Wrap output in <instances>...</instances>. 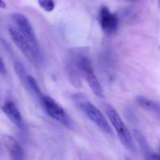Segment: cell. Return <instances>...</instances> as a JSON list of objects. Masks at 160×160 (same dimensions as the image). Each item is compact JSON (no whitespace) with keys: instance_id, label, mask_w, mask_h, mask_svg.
<instances>
[{"instance_id":"cell-1","label":"cell","mask_w":160,"mask_h":160,"mask_svg":"<svg viewBox=\"0 0 160 160\" xmlns=\"http://www.w3.org/2000/svg\"><path fill=\"white\" fill-rule=\"evenodd\" d=\"M106 112H107V115H108L112 127L115 128L116 133H117L121 142L123 143V145L130 152L136 153L137 148H136V144H135L133 136L131 135L129 129L127 128V127L122 120V118L119 115V113L117 112V111L114 108L108 106L106 109Z\"/></svg>"},{"instance_id":"cell-2","label":"cell","mask_w":160,"mask_h":160,"mask_svg":"<svg viewBox=\"0 0 160 160\" xmlns=\"http://www.w3.org/2000/svg\"><path fill=\"white\" fill-rule=\"evenodd\" d=\"M75 66L79 72H82L83 75H85V80L93 94L98 98H104L103 88L93 71L90 58L86 55H78L75 59Z\"/></svg>"},{"instance_id":"cell-3","label":"cell","mask_w":160,"mask_h":160,"mask_svg":"<svg viewBox=\"0 0 160 160\" xmlns=\"http://www.w3.org/2000/svg\"><path fill=\"white\" fill-rule=\"evenodd\" d=\"M79 107L84 112V113L87 115V117L96 127H98L103 132L112 135V129H111V127H110L108 121L107 120L105 115L102 113V112L98 108H96L89 100H85V99H83L79 103Z\"/></svg>"},{"instance_id":"cell-4","label":"cell","mask_w":160,"mask_h":160,"mask_svg":"<svg viewBox=\"0 0 160 160\" xmlns=\"http://www.w3.org/2000/svg\"><path fill=\"white\" fill-rule=\"evenodd\" d=\"M11 18L16 24V28L28 39V41L31 43L35 52L41 58V54L40 44H39L37 36L35 34V31H34L30 22L28 21V19L24 14H21V13H13L11 15Z\"/></svg>"},{"instance_id":"cell-5","label":"cell","mask_w":160,"mask_h":160,"mask_svg":"<svg viewBox=\"0 0 160 160\" xmlns=\"http://www.w3.org/2000/svg\"><path fill=\"white\" fill-rule=\"evenodd\" d=\"M41 103L42 105V108L44 112L54 120L58 121V123L62 124L63 126L70 128L71 122L70 119L64 111V109L51 97L43 95L41 98L40 99Z\"/></svg>"},{"instance_id":"cell-6","label":"cell","mask_w":160,"mask_h":160,"mask_svg":"<svg viewBox=\"0 0 160 160\" xmlns=\"http://www.w3.org/2000/svg\"><path fill=\"white\" fill-rule=\"evenodd\" d=\"M8 33L13 43L17 46V48L21 51V52L25 56L27 60L32 63H36L38 60H40V57L35 52L31 43L17 28L9 27Z\"/></svg>"},{"instance_id":"cell-7","label":"cell","mask_w":160,"mask_h":160,"mask_svg":"<svg viewBox=\"0 0 160 160\" xmlns=\"http://www.w3.org/2000/svg\"><path fill=\"white\" fill-rule=\"evenodd\" d=\"M99 22L102 30L108 35L114 34L119 26V19L117 15L112 13L106 6H103L100 8Z\"/></svg>"},{"instance_id":"cell-8","label":"cell","mask_w":160,"mask_h":160,"mask_svg":"<svg viewBox=\"0 0 160 160\" xmlns=\"http://www.w3.org/2000/svg\"><path fill=\"white\" fill-rule=\"evenodd\" d=\"M2 142L12 159L21 160L24 158V150L13 137L9 135H4Z\"/></svg>"},{"instance_id":"cell-9","label":"cell","mask_w":160,"mask_h":160,"mask_svg":"<svg viewBox=\"0 0 160 160\" xmlns=\"http://www.w3.org/2000/svg\"><path fill=\"white\" fill-rule=\"evenodd\" d=\"M2 111L6 114V116L19 128H24V121L21 115L20 111L17 106L12 101H7L2 106Z\"/></svg>"},{"instance_id":"cell-10","label":"cell","mask_w":160,"mask_h":160,"mask_svg":"<svg viewBox=\"0 0 160 160\" xmlns=\"http://www.w3.org/2000/svg\"><path fill=\"white\" fill-rule=\"evenodd\" d=\"M136 102L142 109L153 112L160 120V103L147 98L143 96H139L136 98Z\"/></svg>"},{"instance_id":"cell-11","label":"cell","mask_w":160,"mask_h":160,"mask_svg":"<svg viewBox=\"0 0 160 160\" xmlns=\"http://www.w3.org/2000/svg\"><path fill=\"white\" fill-rule=\"evenodd\" d=\"M133 134H134V137H135L137 142H138L139 145L141 146V149L142 152L146 155V158H149L150 156H151L153 153H152L151 150L149 149V146H148V143H147V142H146V139H145L144 136H143L140 131H138L137 129H135V130L133 131Z\"/></svg>"},{"instance_id":"cell-12","label":"cell","mask_w":160,"mask_h":160,"mask_svg":"<svg viewBox=\"0 0 160 160\" xmlns=\"http://www.w3.org/2000/svg\"><path fill=\"white\" fill-rule=\"evenodd\" d=\"M26 83H27V89L32 91V93L34 95H36V97L39 99H41V97L43 96V94H42V92H41V90L37 81L34 79L33 76L27 74V76H26Z\"/></svg>"},{"instance_id":"cell-13","label":"cell","mask_w":160,"mask_h":160,"mask_svg":"<svg viewBox=\"0 0 160 160\" xmlns=\"http://www.w3.org/2000/svg\"><path fill=\"white\" fill-rule=\"evenodd\" d=\"M14 70L17 74V76L19 77L20 81L22 82L23 85L27 88V83H26V72H25V69L24 68V66L20 63V62H15L14 63Z\"/></svg>"},{"instance_id":"cell-14","label":"cell","mask_w":160,"mask_h":160,"mask_svg":"<svg viewBox=\"0 0 160 160\" xmlns=\"http://www.w3.org/2000/svg\"><path fill=\"white\" fill-rule=\"evenodd\" d=\"M38 4L44 11L47 12H52L56 8L54 0H38Z\"/></svg>"},{"instance_id":"cell-15","label":"cell","mask_w":160,"mask_h":160,"mask_svg":"<svg viewBox=\"0 0 160 160\" xmlns=\"http://www.w3.org/2000/svg\"><path fill=\"white\" fill-rule=\"evenodd\" d=\"M0 74L2 76H7V68L1 55H0Z\"/></svg>"},{"instance_id":"cell-16","label":"cell","mask_w":160,"mask_h":160,"mask_svg":"<svg viewBox=\"0 0 160 160\" xmlns=\"http://www.w3.org/2000/svg\"><path fill=\"white\" fill-rule=\"evenodd\" d=\"M7 5L4 0H0V8H6Z\"/></svg>"},{"instance_id":"cell-17","label":"cell","mask_w":160,"mask_h":160,"mask_svg":"<svg viewBox=\"0 0 160 160\" xmlns=\"http://www.w3.org/2000/svg\"><path fill=\"white\" fill-rule=\"evenodd\" d=\"M128 1H131V2H135V1H137V0H128Z\"/></svg>"},{"instance_id":"cell-18","label":"cell","mask_w":160,"mask_h":160,"mask_svg":"<svg viewBox=\"0 0 160 160\" xmlns=\"http://www.w3.org/2000/svg\"><path fill=\"white\" fill-rule=\"evenodd\" d=\"M159 4H160V0H159Z\"/></svg>"},{"instance_id":"cell-19","label":"cell","mask_w":160,"mask_h":160,"mask_svg":"<svg viewBox=\"0 0 160 160\" xmlns=\"http://www.w3.org/2000/svg\"><path fill=\"white\" fill-rule=\"evenodd\" d=\"M0 99H1V98H0Z\"/></svg>"},{"instance_id":"cell-20","label":"cell","mask_w":160,"mask_h":160,"mask_svg":"<svg viewBox=\"0 0 160 160\" xmlns=\"http://www.w3.org/2000/svg\"><path fill=\"white\" fill-rule=\"evenodd\" d=\"M159 49H160V47H159Z\"/></svg>"}]
</instances>
